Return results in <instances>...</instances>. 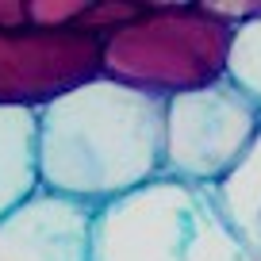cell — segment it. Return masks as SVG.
<instances>
[{"label":"cell","mask_w":261,"mask_h":261,"mask_svg":"<svg viewBox=\"0 0 261 261\" xmlns=\"http://www.w3.org/2000/svg\"><path fill=\"white\" fill-rule=\"evenodd\" d=\"M162 162L165 100L104 73L39 112V188L92 212L158 180Z\"/></svg>","instance_id":"obj_1"},{"label":"cell","mask_w":261,"mask_h":261,"mask_svg":"<svg viewBox=\"0 0 261 261\" xmlns=\"http://www.w3.org/2000/svg\"><path fill=\"white\" fill-rule=\"evenodd\" d=\"M89 0H27V27L39 31H73Z\"/></svg>","instance_id":"obj_11"},{"label":"cell","mask_w":261,"mask_h":261,"mask_svg":"<svg viewBox=\"0 0 261 261\" xmlns=\"http://www.w3.org/2000/svg\"><path fill=\"white\" fill-rule=\"evenodd\" d=\"M142 12H146L142 0H89V8H85V16L77 19L73 31L89 35V39H96L100 46H104L112 35H119L127 23H135Z\"/></svg>","instance_id":"obj_10"},{"label":"cell","mask_w":261,"mask_h":261,"mask_svg":"<svg viewBox=\"0 0 261 261\" xmlns=\"http://www.w3.org/2000/svg\"><path fill=\"white\" fill-rule=\"evenodd\" d=\"M261 130V108L223 77L165 100L162 177L215 188L238 169Z\"/></svg>","instance_id":"obj_4"},{"label":"cell","mask_w":261,"mask_h":261,"mask_svg":"<svg viewBox=\"0 0 261 261\" xmlns=\"http://www.w3.org/2000/svg\"><path fill=\"white\" fill-rule=\"evenodd\" d=\"M92 207L39 188L0 219V261H92Z\"/></svg>","instance_id":"obj_6"},{"label":"cell","mask_w":261,"mask_h":261,"mask_svg":"<svg viewBox=\"0 0 261 261\" xmlns=\"http://www.w3.org/2000/svg\"><path fill=\"white\" fill-rule=\"evenodd\" d=\"M92 261H257L215 188L158 177L100 207Z\"/></svg>","instance_id":"obj_2"},{"label":"cell","mask_w":261,"mask_h":261,"mask_svg":"<svg viewBox=\"0 0 261 261\" xmlns=\"http://www.w3.org/2000/svg\"><path fill=\"white\" fill-rule=\"evenodd\" d=\"M39 192V115L0 108V219Z\"/></svg>","instance_id":"obj_7"},{"label":"cell","mask_w":261,"mask_h":261,"mask_svg":"<svg viewBox=\"0 0 261 261\" xmlns=\"http://www.w3.org/2000/svg\"><path fill=\"white\" fill-rule=\"evenodd\" d=\"M215 196L227 219L234 223V230L242 234V242L250 246V253L261 261V130L250 154L238 162V169L215 185Z\"/></svg>","instance_id":"obj_8"},{"label":"cell","mask_w":261,"mask_h":261,"mask_svg":"<svg viewBox=\"0 0 261 261\" xmlns=\"http://www.w3.org/2000/svg\"><path fill=\"white\" fill-rule=\"evenodd\" d=\"M200 8H204L212 19H219L223 27L238 31V27L253 23V19L261 16V0H204Z\"/></svg>","instance_id":"obj_12"},{"label":"cell","mask_w":261,"mask_h":261,"mask_svg":"<svg viewBox=\"0 0 261 261\" xmlns=\"http://www.w3.org/2000/svg\"><path fill=\"white\" fill-rule=\"evenodd\" d=\"M227 81L234 85V89H242L246 96L261 108V16L230 35Z\"/></svg>","instance_id":"obj_9"},{"label":"cell","mask_w":261,"mask_h":261,"mask_svg":"<svg viewBox=\"0 0 261 261\" xmlns=\"http://www.w3.org/2000/svg\"><path fill=\"white\" fill-rule=\"evenodd\" d=\"M100 46L81 31H19L0 35V108L35 112L100 77Z\"/></svg>","instance_id":"obj_5"},{"label":"cell","mask_w":261,"mask_h":261,"mask_svg":"<svg viewBox=\"0 0 261 261\" xmlns=\"http://www.w3.org/2000/svg\"><path fill=\"white\" fill-rule=\"evenodd\" d=\"M230 35L200 4H146L135 23L104 42L100 73L146 96L173 100L227 77Z\"/></svg>","instance_id":"obj_3"},{"label":"cell","mask_w":261,"mask_h":261,"mask_svg":"<svg viewBox=\"0 0 261 261\" xmlns=\"http://www.w3.org/2000/svg\"><path fill=\"white\" fill-rule=\"evenodd\" d=\"M27 27V0H0V35Z\"/></svg>","instance_id":"obj_13"}]
</instances>
